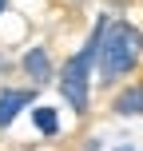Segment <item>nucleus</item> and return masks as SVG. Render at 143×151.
<instances>
[{
	"instance_id": "nucleus-1",
	"label": "nucleus",
	"mask_w": 143,
	"mask_h": 151,
	"mask_svg": "<svg viewBox=\"0 0 143 151\" xmlns=\"http://www.w3.org/2000/svg\"><path fill=\"white\" fill-rule=\"evenodd\" d=\"M139 56H143V32L123 20H107L103 36H99V52H96L99 83H115L127 72H135Z\"/></svg>"
},
{
	"instance_id": "nucleus-2",
	"label": "nucleus",
	"mask_w": 143,
	"mask_h": 151,
	"mask_svg": "<svg viewBox=\"0 0 143 151\" xmlns=\"http://www.w3.org/2000/svg\"><path fill=\"white\" fill-rule=\"evenodd\" d=\"M107 28V16L96 24L91 40L83 44V52H75L68 64L60 68V96L72 104V111H88V99H91V64H96V52H99V36Z\"/></svg>"
},
{
	"instance_id": "nucleus-3",
	"label": "nucleus",
	"mask_w": 143,
	"mask_h": 151,
	"mask_svg": "<svg viewBox=\"0 0 143 151\" xmlns=\"http://www.w3.org/2000/svg\"><path fill=\"white\" fill-rule=\"evenodd\" d=\"M32 99H36L32 88H8V91H0V127H8V123L20 115V107H28Z\"/></svg>"
},
{
	"instance_id": "nucleus-4",
	"label": "nucleus",
	"mask_w": 143,
	"mask_h": 151,
	"mask_svg": "<svg viewBox=\"0 0 143 151\" xmlns=\"http://www.w3.org/2000/svg\"><path fill=\"white\" fill-rule=\"evenodd\" d=\"M24 72L32 76V83H48L52 80V56L44 48H28L24 52Z\"/></svg>"
},
{
	"instance_id": "nucleus-5",
	"label": "nucleus",
	"mask_w": 143,
	"mask_h": 151,
	"mask_svg": "<svg viewBox=\"0 0 143 151\" xmlns=\"http://www.w3.org/2000/svg\"><path fill=\"white\" fill-rule=\"evenodd\" d=\"M115 115H143V83L115 96Z\"/></svg>"
},
{
	"instance_id": "nucleus-6",
	"label": "nucleus",
	"mask_w": 143,
	"mask_h": 151,
	"mask_svg": "<svg viewBox=\"0 0 143 151\" xmlns=\"http://www.w3.org/2000/svg\"><path fill=\"white\" fill-rule=\"evenodd\" d=\"M32 119H36V127L44 131L48 139L60 131V115H56V107H32Z\"/></svg>"
},
{
	"instance_id": "nucleus-7",
	"label": "nucleus",
	"mask_w": 143,
	"mask_h": 151,
	"mask_svg": "<svg viewBox=\"0 0 143 151\" xmlns=\"http://www.w3.org/2000/svg\"><path fill=\"white\" fill-rule=\"evenodd\" d=\"M115 151H135V147H131V143H123V147H115Z\"/></svg>"
},
{
	"instance_id": "nucleus-8",
	"label": "nucleus",
	"mask_w": 143,
	"mask_h": 151,
	"mask_svg": "<svg viewBox=\"0 0 143 151\" xmlns=\"http://www.w3.org/2000/svg\"><path fill=\"white\" fill-rule=\"evenodd\" d=\"M4 8H8V0H0V12H4Z\"/></svg>"
}]
</instances>
